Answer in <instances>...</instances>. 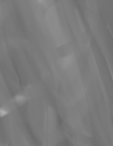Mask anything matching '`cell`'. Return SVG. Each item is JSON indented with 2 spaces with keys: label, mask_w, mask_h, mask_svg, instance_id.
Returning <instances> with one entry per match:
<instances>
[{
  "label": "cell",
  "mask_w": 113,
  "mask_h": 146,
  "mask_svg": "<svg viewBox=\"0 0 113 146\" xmlns=\"http://www.w3.org/2000/svg\"><path fill=\"white\" fill-rule=\"evenodd\" d=\"M46 129L49 134H53V132L55 130V117L51 108L48 112H46Z\"/></svg>",
  "instance_id": "6da1fadb"
},
{
  "label": "cell",
  "mask_w": 113,
  "mask_h": 146,
  "mask_svg": "<svg viewBox=\"0 0 113 146\" xmlns=\"http://www.w3.org/2000/svg\"><path fill=\"white\" fill-rule=\"evenodd\" d=\"M15 106H17V104H15V102L13 100L7 102L6 104H4L1 107V110H0V115H1V117H4V115H8L10 111H12V110H15Z\"/></svg>",
  "instance_id": "7a4b0ae2"
},
{
  "label": "cell",
  "mask_w": 113,
  "mask_h": 146,
  "mask_svg": "<svg viewBox=\"0 0 113 146\" xmlns=\"http://www.w3.org/2000/svg\"><path fill=\"white\" fill-rule=\"evenodd\" d=\"M26 100H28V97L26 96V94H24V93H19V94L15 95V98H13V101H15L17 105L24 104Z\"/></svg>",
  "instance_id": "3957f363"
},
{
  "label": "cell",
  "mask_w": 113,
  "mask_h": 146,
  "mask_svg": "<svg viewBox=\"0 0 113 146\" xmlns=\"http://www.w3.org/2000/svg\"><path fill=\"white\" fill-rule=\"evenodd\" d=\"M86 3H87L88 7L90 9L94 10L96 8V2H95V0H86Z\"/></svg>",
  "instance_id": "277c9868"
}]
</instances>
